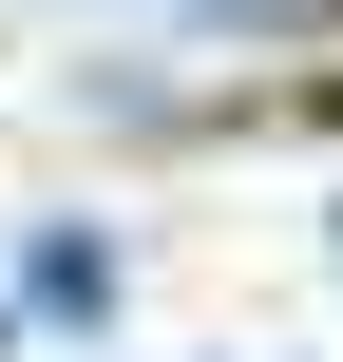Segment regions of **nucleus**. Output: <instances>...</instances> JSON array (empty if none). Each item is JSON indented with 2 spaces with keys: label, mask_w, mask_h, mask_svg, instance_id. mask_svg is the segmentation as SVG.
<instances>
[{
  "label": "nucleus",
  "mask_w": 343,
  "mask_h": 362,
  "mask_svg": "<svg viewBox=\"0 0 343 362\" xmlns=\"http://www.w3.org/2000/svg\"><path fill=\"white\" fill-rule=\"evenodd\" d=\"M19 305H115V248H95V229H38V248H19Z\"/></svg>",
  "instance_id": "1"
}]
</instances>
